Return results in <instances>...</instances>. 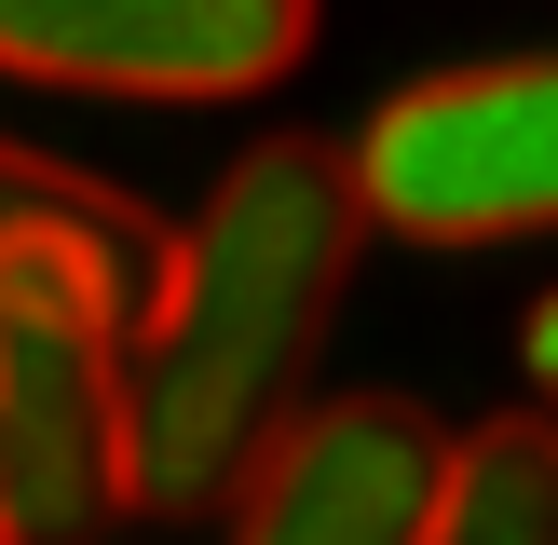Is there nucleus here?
I'll return each instance as SVG.
<instances>
[{"label": "nucleus", "instance_id": "5", "mask_svg": "<svg viewBox=\"0 0 558 545\" xmlns=\"http://www.w3.org/2000/svg\"><path fill=\"white\" fill-rule=\"evenodd\" d=\"M450 436L409 396H300L287 436L232 477V545H423Z\"/></svg>", "mask_w": 558, "mask_h": 545}, {"label": "nucleus", "instance_id": "1", "mask_svg": "<svg viewBox=\"0 0 558 545\" xmlns=\"http://www.w3.org/2000/svg\"><path fill=\"white\" fill-rule=\"evenodd\" d=\"M354 245L368 218L327 136H259L245 164H218L205 218L163 232L150 314L123 341V491L150 518H218L232 477L287 436Z\"/></svg>", "mask_w": 558, "mask_h": 545}, {"label": "nucleus", "instance_id": "7", "mask_svg": "<svg viewBox=\"0 0 558 545\" xmlns=\"http://www.w3.org/2000/svg\"><path fill=\"white\" fill-rule=\"evenodd\" d=\"M14 245H96L123 287H150L163 218L136 205V191H109V178H82V164H54V150H27V136H0V259H14Z\"/></svg>", "mask_w": 558, "mask_h": 545}, {"label": "nucleus", "instance_id": "6", "mask_svg": "<svg viewBox=\"0 0 558 545\" xmlns=\"http://www.w3.org/2000/svg\"><path fill=\"white\" fill-rule=\"evenodd\" d=\"M423 545H558V423L545 409H505V423L450 436Z\"/></svg>", "mask_w": 558, "mask_h": 545}, {"label": "nucleus", "instance_id": "4", "mask_svg": "<svg viewBox=\"0 0 558 545\" xmlns=\"http://www.w3.org/2000/svg\"><path fill=\"white\" fill-rule=\"evenodd\" d=\"M314 55V0H0V82L218 109Z\"/></svg>", "mask_w": 558, "mask_h": 545}, {"label": "nucleus", "instance_id": "8", "mask_svg": "<svg viewBox=\"0 0 558 545\" xmlns=\"http://www.w3.org/2000/svg\"><path fill=\"white\" fill-rule=\"evenodd\" d=\"M518 354H532V396H545V423H558V300L532 314V341H518Z\"/></svg>", "mask_w": 558, "mask_h": 545}, {"label": "nucleus", "instance_id": "3", "mask_svg": "<svg viewBox=\"0 0 558 545\" xmlns=\"http://www.w3.org/2000/svg\"><path fill=\"white\" fill-rule=\"evenodd\" d=\"M341 178L368 232L409 245H518L558 232V55H490V69H436L341 136Z\"/></svg>", "mask_w": 558, "mask_h": 545}, {"label": "nucleus", "instance_id": "2", "mask_svg": "<svg viewBox=\"0 0 558 545\" xmlns=\"http://www.w3.org/2000/svg\"><path fill=\"white\" fill-rule=\"evenodd\" d=\"M123 272L96 245L0 259V545H96L123 491Z\"/></svg>", "mask_w": 558, "mask_h": 545}]
</instances>
